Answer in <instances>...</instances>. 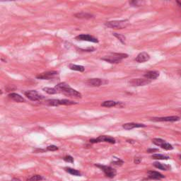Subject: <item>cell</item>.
Instances as JSON below:
<instances>
[{
	"label": "cell",
	"instance_id": "6da1fadb",
	"mask_svg": "<svg viewBox=\"0 0 181 181\" xmlns=\"http://www.w3.org/2000/svg\"><path fill=\"white\" fill-rule=\"evenodd\" d=\"M56 89L57 91H60V92L63 93L65 95L69 96L71 97H75V98H81L82 95H81V93H79L78 91H76L75 89H73L72 88H71L70 86V85L66 84V83H60L58 84L57 86H55Z\"/></svg>",
	"mask_w": 181,
	"mask_h": 181
},
{
	"label": "cell",
	"instance_id": "7a4b0ae2",
	"mask_svg": "<svg viewBox=\"0 0 181 181\" xmlns=\"http://www.w3.org/2000/svg\"><path fill=\"white\" fill-rule=\"evenodd\" d=\"M128 55L125 53H112L110 55L105 56L102 58V60L110 62L111 64H118L123 59L127 58Z\"/></svg>",
	"mask_w": 181,
	"mask_h": 181
},
{
	"label": "cell",
	"instance_id": "3957f363",
	"mask_svg": "<svg viewBox=\"0 0 181 181\" xmlns=\"http://www.w3.org/2000/svg\"><path fill=\"white\" fill-rule=\"evenodd\" d=\"M128 22L127 20L112 21L105 22V25L108 28H115V29H122L127 26Z\"/></svg>",
	"mask_w": 181,
	"mask_h": 181
},
{
	"label": "cell",
	"instance_id": "277c9868",
	"mask_svg": "<svg viewBox=\"0 0 181 181\" xmlns=\"http://www.w3.org/2000/svg\"><path fill=\"white\" fill-rule=\"evenodd\" d=\"M24 94L28 99H30V100H33V101L41 100L45 98L43 95L40 94L38 91L33 90L25 91V92H24Z\"/></svg>",
	"mask_w": 181,
	"mask_h": 181
},
{
	"label": "cell",
	"instance_id": "5b68a950",
	"mask_svg": "<svg viewBox=\"0 0 181 181\" xmlns=\"http://www.w3.org/2000/svg\"><path fill=\"white\" fill-rule=\"evenodd\" d=\"M96 166L100 168L102 171H103L104 173L105 174V175L107 177L110 178H113L116 175V171L114 169H113L110 166H103V165L100 164H96Z\"/></svg>",
	"mask_w": 181,
	"mask_h": 181
},
{
	"label": "cell",
	"instance_id": "8992f818",
	"mask_svg": "<svg viewBox=\"0 0 181 181\" xmlns=\"http://www.w3.org/2000/svg\"><path fill=\"white\" fill-rule=\"evenodd\" d=\"M151 83V80L148 78H133L129 81V84L132 86H146Z\"/></svg>",
	"mask_w": 181,
	"mask_h": 181
},
{
	"label": "cell",
	"instance_id": "52a82bcc",
	"mask_svg": "<svg viewBox=\"0 0 181 181\" xmlns=\"http://www.w3.org/2000/svg\"><path fill=\"white\" fill-rule=\"evenodd\" d=\"M108 142V143H110V144H115V139L114 138H113V137H108V136L102 135V136H100L99 137H98L97 139H93L90 140L91 143H98V142Z\"/></svg>",
	"mask_w": 181,
	"mask_h": 181
},
{
	"label": "cell",
	"instance_id": "ba28073f",
	"mask_svg": "<svg viewBox=\"0 0 181 181\" xmlns=\"http://www.w3.org/2000/svg\"><path fill=\"white\" fill-rule=\"evenodd\" d=\"M76 39L78 41H89L92 43H98V40L95 37L91 36L89 34H81L76 37Z\"/></svg>",
	"mask_w": 181,
	"mask_h": 181
},
{
	"label": "cell",
	"instance_id": "9c48e42d",
	"mask_svg": "<svg viewBox=\"0 0 181 181\" xmlns=\"http://www.w3.org/2000/svg\"><path fill=\"white\" fill-rule=\"evenodd\" d=\"M58 74L57 72L55 71H50V72H43L42 74H40L38 76H36L37 78H39V79H51V78H53L54 76H57Z\"/></svg>",
	"mask_w": 181,
	"mask_h": 181
},
{
	"label": "cell",
	"instance_id": "30bf717a",
	"mask_svg": "<svg viewBox=\"0 0 181 181\" xmlns=\"http://www.w3.org/2000/svg\"><path fill=\"white\" fill-rule=\"evenodd\" d=\"M105 83H106V81H103V79H100V78H91V79L86 81V84L89 86H94V87H98Z\"/></svg>",
	"mask_w": 181,
	"mask_h": 181
},
{
	"label": "cell",
	"instance_id": "8fae6325",
	"mask_svg": "<svg viewBox=\"0 0 181 181\" xmlns=\"http://www.w3.org/2000/svg\"><path fill=\"white\" fill-rule=\"evenodd\" d=\"M152 120L157 122H175L180 120V118L178 116L163 117V118H153Z\"/></svg>",
	"mask_w": 181,
	"mask_h": 181
},
{
	"label": "cell",
	"instance_id": "7c38bea8",
	"mask_svg": "<svg viewBox=\"0 0 181 181\" xmlns=\"http://www.w3.org/2000/svg\"><path fill=\"white\" fill-rule=\"evenodd\" d=\"M149 59L150 56L148 53H147V52H141L137 56V57L135 58V61L137 62H139V63H142V62H147L148 60H149Z\"/></svg>",
	"mask_w": 181,
	"mask_h": 181
},
{
	"label": "cell",
	"instance_id": "4fadbf2b",
	"mask_svg": "<svg viewBox=\"0 0 181 181\" xmlns=\"http://www.w3.org/2000/svg\"><path fill=\"white\" fill-rule=\"evenodd\" d=\"M146 125L144 124H140V123H126L123 125V127L125 129H127V130H130V129H134V128H137V127H145Z\"/></svg>",
	"mask_w": 181,
	"mask_h": 181
},
{
	"label": "cell",
	"instance_id": "5bb4252c",
	"mask_svg": "<svg viewBox=\"0 0 181 181\" xmlns=\"http://www.w3.org/2000/svg\"><path fill=\"white\" fill-rule=\"evenodd\" d=\"M123 104L120 102L114 101V100H106L104 101L101 103V106L107 107V108H110V107H115V106H123Z\"/></svg>",
	"mask_w": 181,
	"mask_h": 181
},
{
	"label": "cell",
	"instance_id": "9a60e30c",
	"mask_svg": "<svg viewBox=\"0 0 181 181\" xmlns=\"http://www.w3.org/2000/svg\"><path fill=\"white\" fill-rule=\"evenodd\" d=\"M9 97L12 98V100H14V101L18 102V103H23V102H25V99L21 96H20L18 94H16V93H12V94H9Z\"/></svg>",
	"mask_w": 181,
	"mask_h": 181
},
{
	"label": "cell",
	"instance_id": "2e32d148",
	"mask_svg": "<svg viewBox=\"0 0 181 181\" xmlns=\"http://www.w3.org/2000/svg\"><path fill=\"white\" fill-rule=\"evenodd\" d=\"M145 76L146 78H148L149 80L156 79V78L159 76V72H158L156 71H150L146 73L145 74Z\"/></svg>",
	"mask_w": 181,
	"mask_h": 181
},
{
	"label": "cell",
	"instance_id": "e0dca14e",
	"mask_svg": "<svg viewBox=\"0 0 181 181\" xmlns=\"http://www.w3.org/2000/svg\"><path fill=\"white\" fill-rule=\"evenodd\" d=\"M148 175L150 178L151 179H161L164 178V175H163L162 174L160 173L156 172V171H150L148 172Z\"/></svg>",
	"mask_w": 181,
	"mask_h": 181
},
{
	"label": "cell",
	"instance_id": "ac0fdd59",
	"mask_svg": "<svg viewBox=\"0 0 181 181\" xmlns=\"http://www.w3.org/2000/svg\"><path fill=\"white\" fill-rule=\"evenodd\" d=\"M75 17L78 19H90L94 17V16L92 14H89V13L86 12H80L77 13V14H75Z\"/></svg>",
	"mask_w": 181,
	"mask_h": 181
},
{
	"label": "cell",
	"instance_id": "d6986e66",
	"mask_svg": "<svg viewBox=\"0 0 181 181\" xmlns=\"http://www.w3.org/2000/svg\"><path fill=\"white\" fill-rule=\"evenodd\" d=\"M69 67H70V70H74V71L80 72H84V70H85L84 67L81 66V65H74V64H70V65H69Z\"/></svg>",
	"mask_w": 181,
	"mask_h": 181
},
{
	"label": "cell",
	"instance_id": "ffe728a7",
	"mask_svg": "<svg viewBox=\"0 0 181 181\" xmlns=\"http://www.w3.org/2000/svg\"><path fill=\"white\" fill-rule=\"evenodd\" d=\"M153 166H154L156 168H157V169H158L160 170H163V171H168V170H169L170 169H171V167H170L169 166H168V165L163 164V163H158V162H156L153 163Z\"/></svg>",
	"mask_w": 181,
	"mask_h": 181
},
{
	"label": "cell",
	"instance_id": "44dd1931",
	"mask_svg": "<svg viewBox=\"0 0 181 181\" xmlns=\"http://www.w3.org/2000/svg\"><path fill=\"white\" fill-rule=\"evenodd\" d=\"M151 158L156 160H167L169 158V156H166V155L159 154V153H155V154L152 155Z\"/></svg>",
	"mask_w": 181,
	"mask_h": 181
},
{
	"label": "cell",
	"instance_id": "7402d4cb",
	"mask_svg": "<svg viewBox=\"0 0 181 181\" xmlns=\"http://www.w3.org/2000/svg\"><path fill=\"white\" fill-rule=\"evenodd\" d=\"M75 104H76V102L72 101V100H67V99H62V100H59V105H75Z\"/></svg>",
	"mask_w": 181,
	"mask_h": 181
},
{
	"label": "cell",
	"instance_id": "603a6c76",
	"mask_svg": "<svg viewBox=\"0 0 181 181\" xmlns=\"http://www.w3.org/2000/svg\"><path fill=\"white\" fill-rule=\"evenodd\" d=\"M65 171H66L67 173H69L72 174V175H73L76 176L81 175V173H80L79 171H78L77 170L72 169V168H65Z\"/></svg>",
	"mask_w": 181,
	"mask_h": 181
},
{
	"label": "cell",
	"instance_id": "cb8c5ba5",
	"mask_svg": "<svg viewBox=\"0 0 181 181\" xmlns=\"http://www.w3.org/2000/svg\"><path fill=\"white\" fill-rule=\"evenodd\" d=\"M46 103L47 105H51V106H58L59 105V100L58 99H50L46 101Z\"/></svg>",
	"mask_w": 181,
	"mask_h": 181
},
{
	"label": "cell",
	"instance_id": "d4e9b609",
	"mask_svg": "<svg viewBox=\"0 0 181 181\" xmlns=\"http://www.w3.org/2000/svg\"><path fill=\"white\" fill-rule=\"evenodd\" d=\"M43 91H45L47 94H55L57 93H58L57 89L55 88H49V87H45L43 88Z\"/></svg>",
	"mask_w": 181,
	"mask_h": 181
},
{
	"label": "cell",
	"instance_id": "484cf974",
	"mask_svg": "<svg viewBox=\"0 0 181 181\" xmlns=\"http://www.w3.org/2000/svg\"><path fill=\"white\" fill-rule=\"evenodd\" d=\"M113 36H114L115 37H116L117 38H118V40H119L122 43H123V44H125V40H126V37L124 36V35L123 34H120V33H113Z\"/></svg>",
	"mask_w": 181,
	"mask_h": 181
},
{
	"label": "cell",
	"instance_id": "4316f807",
	"mask_svg": "<svg viewBox=\"0 0 181 181\" xmlns=\"http://www.w3.org/2000/svg\"><path fill=\"white\" fill-rule=\"evenodd\" d=\"M152 142H153V143L155 145L158 146V147H161V146H162L163 144L165 143V142H166V141L163 140V139H161L155 138V139H152Z\"/></svg>",
	"mask_w": 181,
	"mask_h": 181
},
{
	"label": "cell",
	"instance_id": "83f0119b",
	"mask_svg": "<svg viewBox=\"0 0 181 181\" xmlns=\"http://www.w3.org/2000/svg\"><path fill=\"white\" fill-rule=\"evenodd\" d=\"M41 180H43L42 176L39 175H35L30 177V178H28L27 181H41Z\"/></svg>",
	"mask_w": 181,
	"mask_h": 181
},
{
	"label": "cell",
	"instance_id": "f1b7e54d",
	"mask_svg": "<svg viewBox=\"0 0 181 181\" xmlns=\"http://www.w3.org/2000/svg\"><path fill=\"white\" fill-rule=\"evenodd\" d=\"M161 148L163 149H165V150H172L173 149V147L172 145H170L169 143L165 142V143L163 144L162 146H161Z\"/></svg>",
	"mask_w": 181,
	"mask_h": 181
},
{
	"label": "cell",
	"instance_id": "f546056e",
	"mask_svg": "<svg viewBox=\"0 0 181 181\" xmlns=\"http://www.w3.org/2000/svg\"><path fill=\"white\" fill-rule=\"evenodd\" d=\"M64 161H65L66 162L68 163H73L74 162V158L71 156H66L63 158Z\"/></svg>",
	"mask_w": 181,
	"mask_h": 181
},
{
	"label": "cell",
	"instance_id": "4dcf8cb0",
	"mask_svg": "<svg viewBox=\"0 0 181 181\" xmlns=\"http://www.w3.org/2000/svg\"><path fill=\"white\" fill-rule=\"evenodd\" d=\"M47 150H48V151H57V150H58V147H56V146H54V145H51L47 147Z\"/></svg>",
	"mask_w": 181,
	"mask_h": 181
},
{
	"label": "cell",
	"instance_id": "1f68e13d",
	"mask_svg": "<svg viewBox=\"0 0 181 181\" xmlns=\"http://www.w3.org/2000/svg\"><path fill=\"white\" fill-rule=\"evenodd\" d=\"M113 163H114L116 166H121V165H123V161H121L120 159H118L116 161H113Z\"/></svg>",
	"mask_w": 181,
	"mask_h": 181
},
{
	"label": "cell",
	"instance_id": "d6a6232c",
	"mask_svg": "<svg viewBox=\"0 0 181 181\" xmlns=\"http://www.w3.org/2000/svg\"><path fill=\"white\" fill-rule=\"evenodd\" d=\"M141 162H142V158H140V157H135L134 158V163L136 164H139Z\"/></svg>",
	"mask_w": 181,
	"mask_h": 181
},
{
	"label": "cell",
	"instance_id": "836d02e7",
	"mask_svg": "<svg viewBox=\"0 0 181 181\" xmlns=\"http://www.w3.org/2000/svg\"><path fill=\"white\" fill-rule=\"evenodd\" d=\"M158 151V149H149L148 151L149 153H152V152H154V151Z\"/></svg>",
	"mask_w": 181,
	"mask_h": 181
},
{
	"label": "cell",
	"instance_id": "e575fe53",
	"mask_svg": "<svg viewBox=\"0 0 181 181\" xmlns=\"http://www.w3.org/2000/svg\"><path fill=\"white\" fill-rule=\"evenodd\" d=\"M177 3L179 4V5H180V6H181V1H177Z\"/></svg>",
	"mask_w": 181,
	"mask_h": 181
},
{
	"label": "cell",
	"instance_id": "d590c367",
	"mask_svg": "<svg viewBox=\"0 0 181 181\" xmlns=\"http://www.w3.org/2000/svg\"><path fill=\"white\" fill-rule=\"evenodd\" d=\"M180 158L181 159V155H180Z\"/></svg>",
	"mask_w": 181,
	"mask_h": 181
},
{
	"label": "cell",
	"instance_id": "8d00e7d4",
	"mask_svg": "<svg viewBox=\"0 0 181 181\" xmlns=\"http://www.w3.org/2000/svg\"><path fill=\"white\" fill-rule=\"evenodd\" d=\"M180 75H181V71L180 72Z\"/></svg>",
	"mask_w": 181,
	"mask_h": 181
}]
</instances>
